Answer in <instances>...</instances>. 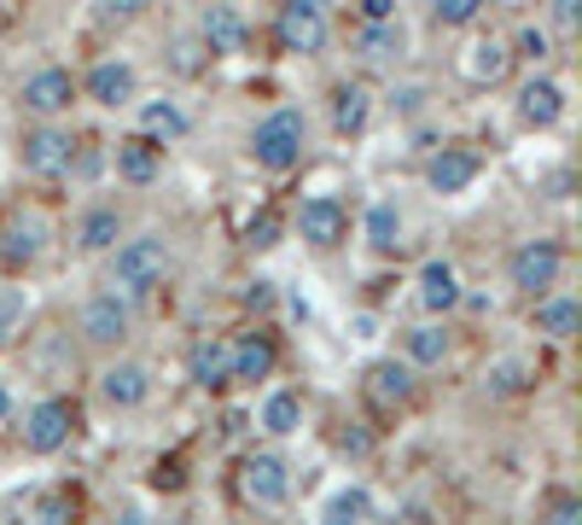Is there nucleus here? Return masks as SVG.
Returning <instances> with one entry per match:
<instances>
[{
    "label": "nucleus",
    "instance_id": "16",
    "mask_svg": "<svg viewBox=\"0 0 582 525\" xmlns=\"http://www.w3.org/2000/svg\"><path fill=\"white\" fill-rule=\"evenodd\" d=\"M413 298H420V310L425 315H454L466 304V287H461V269H454L449 257H425L420 262V275H413Z\"/></svg>",
    "mask_w": 582,
    "mask_h": 525
},
{
    "label": "nucleus",
    "instance_id": "15",
    "mask_svg": "<svg viewBox=\"0 0 582 525\" xmlns=\"http://www.w3.org/2000/svg\"><path fill=\"white\" fill-rule=\"evenodd\" d=\"M76 76L65 65H41L24 76V88H18V106H24L30 117H65L76 106Z\"/></svg>",
    "mask_w": 582,
    "mask_h": 525
},
{
    "label": "nucleus",
    "instance_id": "7",
    "mask_svg": "<svg viewBox=\"0 0 582 525\" xmlns=\"http://www.w3.org/2000/svg\"><path fill=\"white\" fill-rule=\"evenodd\" d=\"M565 280V246L559 239H518L507 257V287L518 298H542Z\"/></svg>",
    "mask_w": 582,
    "mask_h": 525
},
{
    "label": "nucleus",
    "instance_id": "21",
    "mask_svg": "<svg viewBox=\"0 0 582 525\" xmlns=\"http://www.w3.org/2000/svg\"><path fill=\"white\" fill-rule=\"evenodd\" d=\"M186 379L211 397L234 386V339H198V345L186 351Z\"/></svg>",
    "mask_w": 582,
    "mask_h": 525
},
{
    "label": "nucleus",
    "instance_id": "2",
    "mask_svg": "<svg viewBox=\"0 0 582 525\" xmlns=\"http://www.w3.org/2000/svg\"><path fill=\"white\" fill-rule=\"evenodd\" d=\"M251 164L262 175H291L303 164V152H309V117L298 106H280V111H268L257 117V129H251Z\"/></svg>",
    "mask_w": 582,
    "mask_h": 525
},
{
    "label": "nucleus",
    "instance_id": "37",
    "mask_svg": "<svg viewBox=\"0 0 582 525\" xmlns=\"http://www.w3.org/2000/svg\"><path fill=\"white\" fill-rule=\"evenodd\" d=\"M146 7H152V0H94V18H99V24L129 30V24H140V18H146Z\"/></svg>",
    "mask_w": 582,
    "mask_h": 525
},
{
    "label": "nucleus",
    "instance_id": "35",
    "mask_svg": "<svg viewBox=\"0 0 582 525\" xmlns=\"http://www.w3.org/2000/svg\"><path fill=\"white\" fill-rule=\"evenodd\" d=\"M106 140H76V152H71V181H99V170H106Z\"/></svg>",
    "mask_w": 582,
    "mask_h": 525
},
{
    "label": "nucleus",
    "instance_id": "41",
    "mask_svg": "<svg viewBox=\"0 0 582 525\" xmlns=\"http://www.w3.org/2000/svg\"><path fill=\"white\" fill-rule=\"evenodd\" d=\"M362 24H385V18H402V0H356Z\"/></svg>",
    "mask_w": 582,
    "mask_h": 525
},
{
    "label": "nucleus",
    "instance_id": "25",
    "mask_svg": "<svg viewBox=\"0 0 582 525\" xmlns=\"http://www.w3.org/2000/svg\"><path fill=\"white\" fill-rule=\"evenodd\" d=\"M122 234H129V228H122V211L117 205H88V211L76 216V228H71L82 257H106Z\"/></svg>",
    "mask_w": 582,
    "mask_h": 525
},
{
    "label": "nucleus",
    "instance_id": "1",
    "mask_svg": "<svg viewBox=\"0 0 582 525\" xmlns=\"http://www.w3.org/2000/svg\"><path fill=\"white\" fill-rule=\"evenodd\" d=\"M106 257H111V287L129 292V298H146V292L163 287V275H170V234H158V228L122 234Z\"/></svg>",
    "mask_w": 582,
    "mask_h": 525
},
{
    "label": "nucleus",
    "instance_id": "24",
    "mask_svg": "<svg viewBox=\"0 0 582 525\" xmlns=\"http://www.w3.org/2000/svg\"><path fill=\"white\" fill-rule=\"evenodd\" d=\"M530 328L542 333V339H553V345H571L576 339V328H582V304L571 292H542V298H530Z\"/></svg>",
    "mask_w": 582,
    "mask_h": 525
},
{
    "label": "nucleus",
    "instance_id": "33",
    "mask_svg": "<svg viewBox=\"0 0 582 525\" xmlns=\"http://www.w3.org/2000/svg\"><path fill=\"white\" fill-rule=\"evenodd\" d=\"M484 7H489V0H431V18L443 30H472L477 18H484Z\"/></svg>",
    "mask_w": 582,
    "mask_h": 525
},
{
    "label": "nucleus",
    "instance_id": "19",
    "mask_svg": "<svg viewBox=\"0 0 582 525\" xmlns=\"http://www.w3.org/2000/svg\"><path fill=\"white\" fill-rule=\"evenodd\" d=\"M106 164L117 170L122 188H152V181L163 175V147H158L152 135H140V129H134V135H122L117 147H111Z\"/></svg>",
    "mask_w": 582,
    "mask_h": 525
},
{
    "label": "nucleus",
    "instance_id": "18",
    "mask_svg": "<svg viewBox=\"0 0 582 525\" xmlns=\"http://www.w3.org/2000/svg\"><path fill=\"white\" fill-rule=\"evenodd\" d=\"M373 88L362 83V76H344V83H332V94H326V117H332V135L338 140H356V135H367V124H373Z\"/></svg>",
    "mask_w": 582,
    "mask_h": 525
},
{
    "label": "nucleus",
    "instance_id": "8",
    "mask_svg": "<svg viewBox=\"0 0 582 525\" xmlns=\"http://www.w3.org/2000/svg\"><path fill=\"white\" fill-rule=\"evenodd\" d=\"M239 502L245 508H262L274 514L291 502V461L280 450H251L239 461Z\"/></svg>",
    "mask_w": 582,
    "mask_h": 525
},
{
    "label": "nucleus",
    "instance_id": "9",
    "mask_svg": "<svg viewBox=\"0 0 582 525\" xmlns=\"http://www.w3.org/2000/svg\"><path fill=\"white\" fill-rule=\"evenodd\" d=\"M425 193H436V199H461V193H472V181L484 175V158H477V147L472 140H443L431 158H425Z\"/></svg>",
    "mask_w": 582,
    "mask_h": 525
},
{
    "label": "nucleus",
    "instance_id": "17",
    "mask_svg": "<svg viewBox=\"0 0 582 525\" xmlns=\"http://www.w3.org/2000/svg\"><path fill=\"white\" fill-rule=\"evenodd\" d=\"M513 42L507 35H472L466 42V53H461V76L472 88H502V83H513Z\"/></svg>",
    "mask_w": 582,
    "mask_h": 525
},
{
    "label": "nucleus",
    "instance_id": "43",
    "mask_svg": "<svg viewBox=\"0 0 582 525\" xmlns=\"http://www.w3.org/2000/svg\"><path fill=\"white\" fill-rule=\"evenodd\" d=\"M548 514H553L559 525H571V519H582V502H576V496H553V502H548Z\"/></svg>",
    "mask_w": 582,
    "mask_h": 525
},
{
    "label": "nucleus",
    "instance_id": "11",
    "mask_svg": "<svg viewBox=\"0 0 582 525\" xmlns=\"http://www.w3.org/2000/svg\"><path fill=\"white\" fill-rule=\"evenodd\" d=\"M24 450L30 456H58L71 443V432H76V409L65 397H41V403H30L24 409Z\"/></svg>",
    "mask_w": 582,
    "mask_h": 525
},
{
    "label": "nucleus",
    "instance_id": "29",
    "mask_svg": "<svg viewBox=\"0 0 582 525\" xmlns=\"http://www.w3.org/2000/svg\"><path fill=\"white\" fill-rule=\"evenodd\" d=\"M356 53L367 58V65H397V58L408 53L402 18H385V24H362V30H356Z\"/></svg>",
    "mask_w": 582,
    "mask_h": 525
},
{
    "label": "nucleus",
    "instance_id": "4",
    "mask_svg": "<svg viewBox=\"0 0 582 525\" xmlns=\"http://www.w3.org/2000/svg\"><path fill=\"white\" fill-rule=\"evenodd\" d=\"M332 42L326 0H280L274 7V47L285 58H321Z\"/></svg>",
    "mask_w": 582,
    "mask_h": 525
},
{
    "label": "nucleus",
    "instance_id": "36",
    "mask_svg": "<svg viewBox=\"0 0 582 525\" xmlns=\"http://www.w3.org/2000/svg\"><path fill=\"white\" fill-rule=\"evenodd\" d=\"M24 321H30V298L18 287H7L0 292V345H12V339L24 333Z\"/></svg>",
    "mask_w": 582,
    "mask_h": 525
},
{
    "label": "nucleus",
    "instance_id": "38",
    "mask_svg": "<svg viewBox=\"0 0 582 525\" xmlns=\"http://www.w3.org/2000/svg\"><path fill=\"white\" fill-rule=\"evenodd\" d=\"M507 42H513V58H530V65H542V58L553 53V35L542 24H525L518 35H507Z\"/></svg>",
    "mask_w": 582,
    "mask_h": 525
},
{
    "label": "nucleus",
    "instance_id": "40",
    "mask_svg": "<svg viewBox=\"0 0 582 525\" xmlns=\"http://www.w3.org/2000/svg\"><path fill=\"white\" fill-rule=\"evenodd\" d=\"M204 58H211V53H204L198 35H181V42H175V71H198Z\"/></svg>",
    "mask_w": 582,
    "mask_h": 525
},
{
    "label": "nucleus",
    "instance_id": "39",
    "mask_svg": "<svg viewBox=\"0 0 582 525\" xmlns=\"http://www.w3.org/2000/svg\"><path fill=\"white\" fill-rule=\"evenodd\" d=\"M548 18H553L559 35H576V24H582V0H548Z\"/></svg>",
    "mask_w": 582,
    "mask_h": 525
},
{
    "label": "nucleus",
    "instance_id": "26",
    "mask_svg": "<svg viewBox=\"0 0 582 525\" xmlns=\"http://www.w3.org/2000/svg\"><path fill=\"white\" fill-rule=\"evenodd\" d=\"M402 356L413 362V368H443V362L454 356V333H449V321H443V315H431V321H420V328H408V333H402Z\"/></svg>",
    "mask_w": 582,
    "mask_h": 525
},
{
    "label": "nucleus",
    "instance_id": "42",
    "mask_svg": "<svg viewBox=\"0 0 582 525\" xmlns=\"http://www.w3.org/2000/svg\"><path fill=\"white\" fill-rule=\"evenodd\" d=\"M245 304L268 310V304H274V280H251V287H245Z\"/></svg>",
    "mask_w": 582,
    "mask_h": 525
},
{
    "label": "nucleus",
    "instance_id": "44",
    "mask_svg": "<svg viewBox=\"0 0 582 525\" xmlns=\"http://www.w3.org/2000/svg\"><path fill=\"white\" fill-rule=\"evenodd\" d=\"M338 450H349V456H367V450H373V438L349 427V432H338Z\"/></svg>",
    "mask_w": 582,
    "mask_h": 525
},
{
    "label": "nucleus",
    "instance_id": "31",
    "mask_svg": "<svg viewBox=\"0 0 582 525\" xmlns=\"http://www.w3.org/2000/svg\"><path fill=\"white\" fill-rule=\"evenodd\" d=\"M186 129H193V124H186V111L175 106V99H146V106H140V135H152L158 147H175Z\"/></svg>",
    "mask_w": 582,
    "mask_h": 525
},
{
    "label": "nucleus",
    "instance_id": "22",
    "mask_svg": "<svg viewBox=\"0 0 582 525\" xmlns=\"http://www.w3.org/2000/svg\"><path fill=\"white\" fill-rule=\"evenodd\" d=\"M274 368H280V339L274 333L251 328V333L234 339V386H262V379H274Z\"/></svg>",
    "mask_w": 582,
    "mask_h": 525
},
{
    "label": "nucleus",
    "instance_id": "14",
    "mask_svg": "<svg viewBox=\"0 0 582 525\" xmlns=\"http://www.w3.org/2000/svg\"><path fill=\"white\" fill-rule=\"evenodd\" d=\"M413 362L408 356H379V362H367V374H362V392H367V403L379 415H397V409H408L413 403Z\"/></svg>",
    "mask_w": 582,
    "mask_h": 525
},
{
    "label": "nucleus",
    "instance_id": "32",
    "mask_svg": "<svg viewBox=\"0 0 582 525\" xmlns=\"http://www.w3.org/2000/svg\"><path fill=\"white\" fill-rule=\"evenodd\" d=\"M530 386H536V362H525V356H502L489 368V379H484L489 397H518V392H530Z\"/></svg>",
    "mask_w": 582,
    "mask_h": 525
},
{
    "label": "nucleus",
    "instance_id": "12",
    "mask_svg": "<svg viewBox=\"0 0 582 525\" xmlns=\"http://www.w3.org/2000/svg\"><path fill=\"white\" fill-rule=\"evenodd\" d=\"M565 106H571L565 83H553V76H542V71L525 76V83H518V94H513V117H518L525 129H536V135L565 124Z\"/></svg>",
    "mask_w": 582,
    "mask_h": 525
},
{
    "label": "nucleus",
    "instance_id": "20",
    "mask_svg": "<svg viewBox=\"0 0 582 525\" xmlns=\"http://www.w3.org/2000/svg\"><path fill=\"white\" fill-rule=\"evenodd\" d=\"M99 397H106L111 409H140V403L152 397V368L134 356H111L106 368H99Z\"/></svg>",
    "mask_w": 582,
    "mask_h": 525
},
{
    "label": "nucleus",
    "instance_id": "30",
    "mask_svg": "<svg viewBox=\"0 0 582 525\" xmlns=\"http://www.w3.org/2000/svg\"><path fill=\"white\" fill-rule=\"evenodd\" d=\"M373 514H379V502H373L367 484H338V491L321 502V519H332V525H362Z\"/></svg>",
    "mask_w": 582,
    "mask_h": 525
},
{
    "label": "nucleus",
    "instance_id": "6",
    "mask_svg": "<svg viewBox=\"0 0 582 525\" xmlns=\"http://www.w3.org/2000/svg\"><path fill=\"white\" fill-rule=\"evenodd\" d=\"M71 152H76V135L58 117H35V129H24V140H18V170L30 181H65Z\"/></svg>",
    "mask_w": 582,
    "mask_h": 525
},
{
    "label": "nucleus",
    "instance_id": "45",
    "mask_svg": "<svg viewBox=\"0 0 582 525\" xmlns=\"http://www.w3.org/2000/svg\"><path fill=\"white\" fill-rule=\"evenodd\" d=\"M12 415H18V403H12V392H7V386H0V427H7Z\"/></svg>",
    "mask_w": 582,
    "mask_h": 525
},
{
    "label": "nucleus",
    "instance_id": "10",
    "mask_svg": "<svg viewBox=\"0 0 582 525\" xmlns=\"http://www.w3.org/2000/svg\"><path fill=\"white\" fill-rule=\"evenodd\" d=\"M291 228H298V239L309 251H338L344 239H349V211L338 205L332 193H315V199H303L298 205V216H291Z\"/></svg>",
    "mask_w": 582,
    "mask_h": 525
},
{
    "label": "nucleus",
    "instance_id": "23",
    "mask_svg": "<svg viewBox=\"0 0 582 525\" xmlns=\"http://www.w3.org/2000/svg\"><path fill=\"white\" fill-rule=\"evenodd\" d=\"M245 18H239V7H227V0H211V7L198 12V42H204V53L211 58H234V53H245Z\"/></svg>",
    "mask_w": 582,
    "mask_h": 525
},
{
    "label": "nucleus",
    "instance_id": "27",
    "mask_svg": "<svg viewBox=\"0 0 582 525\" xmlns=\"http://www.w3.org/2000/svg\"><path fill=\"white\" fill-rule=\"evenodd\" d=\"M402 234H408V222H402V205L397 199H373L367 216H362V239L379 257H397L402 251Z\"/></svg>",
    "mask_w": 582,
    "mask_h": 525
},
{
    "label": "nucleus",
    "instance_id": "3",
    "mask_svg": "<svg viewBox=\"0 0 582 525\" xmlns=\"http://www.w3.org/2000/svg\"><path fill=\"white\" fill-rule=\"evenodd\" d=\"M76 333H82V345H94V351H122L134 339V298L117 292V287L88 292V304L76 310Z\"/></svg>",
    "mask_w": 582,
    "mask_h": 525
},
{
    "label": "nucleus",
    "instance_id": "5",
    "mask_svg": "<svg viewBox=\"0 0 582 525\" xmlns=\"http://www.w3.org/2000/svg\"><path fill=\"white\" fill-rule=\"evenodd\" d=\"M53 246V222L41 211H7V222H0V275H35L41 257H47Z\"/></svg>",
    "mask_w": 582,
    "mask_h": 525
},
{
    "label": "nucleus",
    "instance_id": "34",
    "mask_svg": "<svg viewBox=\"0 0 582 525\" xmlns=\"http://www.w3.org/2000/svg\"><path fill=\"white\" fill-rule=\"evenodd\" d=\"M280 234H285V216L280 211H257L251 222H245V246H251V251H274Z\"/></svg>",
    "mask_w": 582,
    "mask_h": 525
},
{
    "label": "nucleus",
    "instance_id": "13",
    "mask_svg": "<svg viewBox=\"0 0 582 525\" xmlns=\"http://www.w3.org/2000/svg\"><path fill=\"white\" fill-rule=\"evenodd\" d=\"M76 94L94 99L99 111H122V106L140 99V71L129 65V58H99V65L76 83Z\"/></svg>",
    "mask_w": 582,
    "mask_h": 525
},
{
    "label": "nucleus",
    "instance_id": "28",
    "mask_svg": "<svg viewBox=\"0 0 582 525\" xmlns=\"http://www.w3.org/2000/svg\"><path fill=\"white\" fill-rule=\"evenodd\" d=\"M257 427L268 438H291V432L303 427V392L298 386H274V392L257 403Z\"/></svg>",
    "mask_w": 582,
    "mask_h": 525
}]
</instances>
